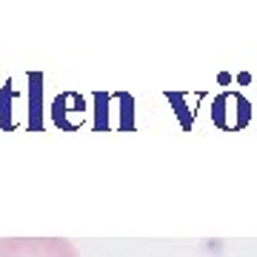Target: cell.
Returning <instances> with one entry per match:
<instances>
[{"label": "cell", "instance_id": "obj_1", "mask_svg": "<svg viewBox=\"0 0 257 257\" xmlns=\"http://www.w3.org/2000/svg\"><path fill=\"white\" fill-rule=\"evenodd\" d=\"M0 257H80L66 237H0Z\"/></svg>", "mask_w": 257, "mask_h": 257}]
</instances>
